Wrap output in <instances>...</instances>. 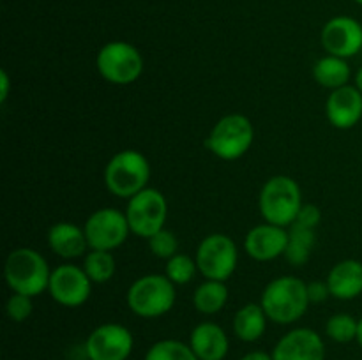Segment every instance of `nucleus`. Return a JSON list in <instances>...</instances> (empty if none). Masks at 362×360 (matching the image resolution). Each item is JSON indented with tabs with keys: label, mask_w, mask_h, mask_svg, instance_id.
<instances>
[{
	"label": "nucleus",
	"mask_w": 362,
	"mask_h": 360,
	"mask_svg": "<svg viewBox=\"0 0 362 360\" xmlns=\"http://www.w3.org/2000/svg\"><path fill=\"white\" fill-rule=\"evenodd\" d=\"M308 282L296 275H281L269 282L260 296L269 321L278 325H292L306 314L310 307Z\"/></svg>",
	"instance_id": "1"
},
{
	"label": "nucleus",
	"mask_w": 362,
	"mask_h": 360,
	"mask_svg": "<svg viewBox=\"0 0 362 360\" xmlns=\"http://www.w3.org/2000/svg\"><path fill=\"white\" fill-rule=\"evenodd\" d=\"M52 270L48 261L39 251L32 247H18L6 258L4 277L13 293H23L28 296H37L48 292Z\"/></svg>",
	"instance_id": "2"
},
{
	"label": "nucleus",
	"mask_w": 362,
	"mask_h": 360,
	"mask_svg": "<svg viewBox=\"0 0 362 360\" xmlns=\"http://www.w3.org/2000/svg\"><path fill=\"white\" fill-rule=\"evenodd\" d=\"M303 205L299 184L288 175L271 176L258 196V207L264 221L283 228L296 222Z\"/></svg>",
	"instance_id": "3"
},
{
	"label": "nucleus",
	"mask_w": 362,
	"mask_h": 360,
	"mask_svg": "<svg viewBox=\"0 0 362 360\" xmlns=\"http://www.w3.org/2000/svg\"><path fill=\"white\" fill-rule=\"evenodd\" d=\"M175 284L165 274H147L138 277L126 293L131 313L152 320L161 318L175 306Z\"/></svg>",
	"instance_id": "4"
},
{
	"label": "nucleus",
	"mask_w": 362,
	"mask_h": 360,
	"mask_svg": "<svg viewBox=\"0 0 362 360\" xmlns=\"http://www.w3.org/2000/svg\"><path fill=\"white\" fill-rule=\"evenodd\" d=\"M151 180V164L141 152L127 148L113 155L105 168V186L113 196L131 200Z\"/></svg>",
	"instance_id": "5"
},
{
	"label": "nucleus",
	"mask_w": 362,
	"mask_h": 360,
	"mask_svg": "<svg viewBox=\"0 0 362 360\" xmlns=\"http://www.w3.org/2000/svg\"><path fill=\"white\" fill-rule=\"evenodd\" d=\"M255 141V126L246 115L230 113L221 116L209 133L205 147L223 161H237L250 150Z\"/></svg>",
	"instance_id": "6"
},
{
	"label": "nucleus",
	"mask_w": 362,
	"mask_h": 360,
	"mask_svg": "<svg viewBox=\"0 0 362 360\" xmlns=\"http://www.w3.org/2000/svg\"><path fill=\"white\" fill-rule=\"evenodd\" d=\"M99 74L112 85H131L144 73V56L140 49L126 41H110L95 56Z\"/></svg>",
	"instance_id": "7"
},
{
	"label": "nucleus",
	"mask_w": 362,
	"mask_h": 360,
	"mask_svg": "<svg viewBox=\"0 0 362 360\" xmlns=\"http://www.w3.org/2000/svg\"><path fill=\"white\" fill-rule=\"evenodd\" d=\"M198 272L211 281H228L239 263V249L232 236L225 233H211L198 244L197 254Z\"/></svg>",
	"instance_id": "8"
},
{
	"label": "nucleus",
	"mask_w": 362,
	"mask_h": 360,
	"mask_svg": "<svg viewBox=\"0 0 362 360\" xmlns=\"http://www.w3.org/2000/svg\"><path fill=\"white\" fill-rule=\"evenodd\" d=\"M126 217L131 233L141 239H151L165 228L168 219V203L165 194L154 187H145L131 200H127Z\"/></svg>",
	"instance_id": "9"
},
{
	"label": "nucleus",
	"mask_w": 362,
	"mask_h": 360,
	"mask_svg": "<svg viewBox=\"0 0 362 360\" xmlns=\"http://www.w3.org/2000/svg\"><path fill=\"white\" fill-rule=\"evenodd\" d=\"M83 229L88 247L98 251H115L126 242L131 233L126 212L110 207L92 212L85 221Z\"/></svg>",
	"instance_id": "10"
},
{
	"label": "nucleus",
	"mask_w": 362,
	"mask_h": 360,
	"mask_svg": "<svg viewBox=\"0 0 362 360\" xmlns=\"http://www.w3.org/2000/svg\"><path fill=\"white\" fill-rule=\"evenodd\" d=\"M133 348V334L120 323L99 325L85 341V353L88 360H127Z\"/></svg>",
	"instance_id": "11"
},
{
	"label": "nucleus",
	"mask_w": 362,
	"mask_h": 360,
	"mask_svg": "<svg viewBox=\"0 0 362 360\" xmlns=\"http://www.w3.org/2000/svg\"><path fill=\"white\" fill-rule=\"evenodd\" d=\"M92 284L94 282L90 281L83 267L62 263L52 270L48 293L60 306L80 307L90 299Z\"/></svg>",
	"instance_id": "12"
},
{
	"label": "nucleus",
	"mask_w": 362,
	"mask_h": 360,
	"mask_svg": "<svg viewBox=\"0 0 362 360\" xmlns=\"http://www.w3.org/2000/svg\"><path fill=\"white\" fill-rule=\"evenodd\" d=\"M320 42L329 55L350 59L362 49V25L350 16H334L324 25Z\"/></svg>",
	"instance_id": "13"
},
{
	"label": "nucleus",
	"mask_w": 362,
	"mask_h": 360,
	"mask_svg": "<svg viewBox=\"0 0 362 360\" xmlns=\"http://www.w3.org/2000/svg\"><path fill=\"white\" fill-rule=\"evenodd\" d=\"M272 360H325V342L311 328H293L276 342Z\"/></svg>",
	"instance_id": "14"
},
{
	"label": "nucleus",
	"mask_w": 362,
	"mask_h": 360,
	"mask_svg": "<svg viewBox=\"0 0 362 360\" xmlns=\"http://www.w3.org/2000/svg\"><path fill=\"white\" fill-rule=\"evenodd\" d=\"M286 244H288V229L283 226L257 224L246 233L244 239V251L255 261H272L279 256H285Z\"/></svg>",
	"instance_id": "15"
},
{
	"label": "nucleus",
	"mask_w": 362,
	"mask_h": 360,
	"mask_svg": "<svg viewBox=\"0 0 362 360\" xmlns=\"http://www.w3.org/2000/svg\"><path fill=\"white\" fill-rule=\"evenodd\" d=\"M325 116L336 129H352L362 120V92L356 85L331 90L325 101Z\"/></svg>",
	"instance_id": "16"
},
{
	"label": "nucleus",
	"mask_w": 362,
	"mask_h": 360,
	"mask_svg": "<svg viewBox=\"0 0 362 360\" xmlns=\"http://www.w3.org/2000/svg\"><path fill=\"white\" fill-rule=\"evenodd\" d=\"M189 346L198 360H225L230 341L223 327L214 321H202L191 330Z\"/></svg>",
	"instance_id": "17"
},
{
	"label": "nucleus",
	"mask_w": 362,
	"mask_h": 360,
	"mask_svg": "<svg viewBox=\"0 0 362 360\" xmlns=\"http://www.w3.org/2000/svg\"><path fill=\"white\" fill-rule=\"evenodd\" d=\"M327 286L331 296L338 300H354L362 295V261L341 260L329 270Z\"/></svg>",
	"instance_id": "18"
},
{
	"label": "nucleus",
	"mask_w": 362,
	"mask_h": 360,
	"mask_svg": "<svg viewBox=\"0 0 362 360\" xmlns=\"http://www.w3.org/2000/svg\"><path fill=\"white\" fill-rule=\"evenodd\" d=\"M48 246L62 260H74V258L85 256L88 242L83 228L74 222L60 221L49 228Z\"/></svg>",
	"instance_id": "19"
},
{
	"label": "nucleus",
	"mask_w": 362,
	"mask_h": 360,
	"mask_svg": "<svg viewBox=\"0 0 362 360\" xmlns=\"http://www.w3.org/2000/svg\"><path fill=\"white\" fill-rule=\"evenodd\" d=\"M267 314L260 304L250 302L240 307L233 316V334L244 342H255L262 339L267 330Z\"/></svg>",
	"instance_id": "20"
},
{
	"label": "nucleus",
	"mask_w": 362,
	"mask_h": 360,
	"mask_svg": "<svg viewBox=\"0 0 362 360\" xmlns=\"http://www.w3.org/2000/svg\"><path fill=\"white\" fill-rule=\"evenodd\" d=\"M352 71H350L346 59H339L334 55H325L318 59L313 66V78L320 87L336 90L349 85Z\"/></svg>",
	"instance_id": "21"
},
{
	"label": "nucleus",
	"mask_w": 362,
	"mask_h": 360,
	"mask_svg": "<svg viewBox=\"0 0 362 360\" xmlns=\"http://www.w3.org/2000/svg\"><path fill=\"white\" fill-rule=\"evenodd\" d=\"M315 242H317L315 229L293 222L292 226H288V244H286L285 260L293 267H303L310 260Z\"/></svg>",
	"instance_id": "22"
},
{
	"label": "nucleus",
	"mask_w": 362,
	"mask_h": 360,
	"mask_svg": "<svg viewBox=\"0 0 362 360\" xmlns=\"http://www.w3.org/2000/svg\"><path fill=\"white\" fill-rule=\"evenodd\" d=\"M228 302V286L225 281L205 279L193 293V306L202 314H218Z\"/></svg>",
	"instance_id": "23"
},
{
	"label": "nucleus",
	"mask_w": 362,
	"mask_h": 360,
	"mask_svg": "<svg viewBox=\"0 0 362 360\" xmlns=\"http://www.w3.org/2000/svg\"><path fill=\"white\" fill-rule=\"evenodd\" d=\"M83 270L94 284H105L115 275L117 265L112 251L90 249L83 258Z\"/></svg>",
	"instance_id": "24"
},
{
	"label": "nucleus",
	"mask_w": 362,
	"mask_h": 360,
	"mask_svg": "<svg viewBox=\"0 0 362 360\" xmlns=\"http://www.w3.org/2000/svg\"><path fill=\"white\" fill-rule=\"evenodd\" d=\"M144 360H198V356L189 342L186 344L179 339H161L147 349Z\"/></svg>",
	"instance_id": "25"
},
{
	"label": "nucleus",
	"mask_w": 362,
	"mask_h": 360,
	"mask_svg": "<svg viewBox=\"0 0 362 360\" xmlns=\"http://www.w3.org/2000/svg\"><path fill=\"white\" fill-rule=\"evenodd\" d=\"M357 327H359V320L349 313H338L332 314L325 323V335L331 341L339 342V344H346L357 339Z\"/></svg>",
	"instance_id": "26"
},
{
	"label": "nucleus",
	"mask_w": 362,
	"mask_h": 360,
	"mask_svg": "<svg viewBox=\"0 0 362 360\" xmlns=\"http://www.w3.org/2000/svg\"><path fill=\"white\" fill-rule=\"evenodd\" d=\"M198 272L197 260L187 254L177 253L170 260H166L165 275L173 282V284H189Z\"/></svg>",
	"instance_id": "27"
},
{
	"label": "nucleus",
	"mask_w": 362,
	"mask_h": 360,
	"mask_svg": "<svg viewBox=\"0 0 362 360\" xmlns=\"http://www.w3.org/2000/svg\"><path fill=\"white\" fill-rule=\"evenodd\" d=\"M148 249L154 254L156 258H161V260H170L172 256H175L179 253V240H177L175 233L170 232V229L163 228L161 232H158L156 235H152L151 239H147Z\"/></svg>",
	"instance_id": "28"
},
{
	"label": "nucleus",
	"mask_w": 362,
	"mask_h": 360,
	"mask_svg": "<svg viewBox=\"0 0 362 360\" xmlns=\"http://www.w3.org/2000/svg\"><path fill=\"white\" fill-rule=\"evenodd\" d=\"M32 311H34V304H32V296L23 295V293H13L7 299L6 313L16 323H21L27 318H30Z\"/></svg>",
	"instance_id": "29"
},
{
	"label": "nucleus",
	"mask_w": 362,
	"mask_h": 360,
	"mask_svg": "<svg viewBox=\"0 0 362 360\" xmlns=\"http://www.w3.org/2000/svg\"><path fill=\"white\" fill-rule=\"evenodd\" d=\"M322 221V210L313 203H304L300 208L299 215H297L296 222L300 226H306V228L317 229V226Z\"/></svg>",
	"instance_id": "30"
},
{
	"label": "nucleus",
	"mask_w": 362,
	"mask_h": 360,
	"mask_svg": "<svg viewBox=\"0 0 362 360\" xmlns=\"http://www.w3.org/2000/svg\"><path fill=\"white\" fill-rule=\"evenodd\" d=\"M308 296L311 304H322L331 296L327 281H311L308 282Z\"/></svg>",
	"instance_id": "31"
},
{
	"label": "nucleus",
	"mask_w": 362,
	"mask_h": 360,
	"mask_svg": "<svg viewBox=\"0 0 362 360\" xmlns=\"http://www.w3.org/2000/svg\"><path fill=\"white\" fill-rule=\"evenodd\" d=\"M11 92V80L6 69L0 71V102H6Z\"/></svg>",
	"instance_id": "32"
},
{
	"label": "nucleus",
	"mask_w": 362,
	"mask_h": 360,
	"mask_svg": "<svg viewBox=\"0 0 362 360\" xmlns=\"http://www.w3.org/2000/svg\"><path fill=\"white\" fill-rule=\"evenodd\" d=\"M240 360H272V353L255 349V352H247L246 355L240 356Z\"/></svg>",
	"instance_id": "33"
},
{
	"label": "nucleus",
	"mask_w": 362,
	"mask_h": 360,
	"mask_svg": "<svg viewBox=\"0 0 362 360\" xmlns=\"http://www.w3.org/2000/svg\"><path fill=\"white\" fill-rule=\"evenodd\" d=\"M356 87L362 92V67L357 71V74H356Z\"/></svg>",
	"instance_id": "34"
},
{
	"label": "nucleus",
	"mask_w": 362,
	"mask_h": 360,
	"mask_svg": "<svg viewBox=\"0 0 362 360\" xmlns=\"http://www.w3.org/2000/svg\"><path fill=\"white\" fill-rule=\"evenodd\" d=\"M357 342H359V346L362 348V318L359 320V327H357Z\"/></svg>",
	"instance_id": "35"
},
{
	"label": "nucleus",
	"mask_w": 362,
	"mask_h": 360,
	"mask_svg": "<svg viewBox=\"0 0 362 360\" xmlns=\"http://www.w3.org/2000/svg\"><path fill=\"white\" fill-rule=\"evenodd\" d=\"M354 2H357V4H359V6H362V0H354Z\"/></svg>",
	"instance_id": "36"
}]
</instances>
